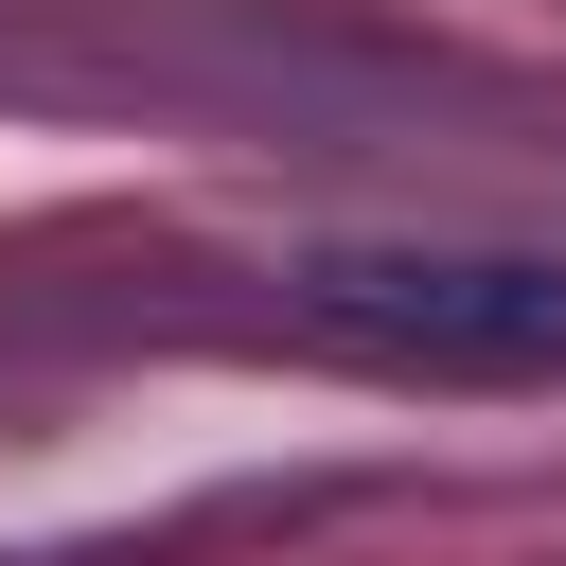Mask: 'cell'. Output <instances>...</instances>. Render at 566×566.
I'll return each mask as SVG.
<instances>
[{
  "mask_svg": "<svg viewBox=\"0 0 566 566\" xmlns=\"http://www.w3.org/2000/svg\"><path fill=\"white\" fill-rule=\"evenodd\" d=\"M283 318L407 389H566V265L548 248H301Z\"/></svg>",
  "mask_w": 566,
  "mask_h": 566,
  "instance_id": "1",
  "label": "cell"
}]
</instances>
